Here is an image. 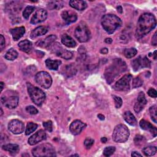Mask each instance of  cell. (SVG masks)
Returning <instances> with one entry per match:
<instances>
[{
	"mask_svg": "<svg viewBox=\"0 0 157 157\" xmlns=\"http://www.w3.org/2000/svg\"><path fill=\"white\" fill-rule=\"evenodd\" d=\"M156 25V20L153 14L151 13L142 14L137 21L135 34L136 37L137 39L142 38L153 29Z\"/></svg>",
	"mask_w": 157,
	"mask_h": 157,
	"instance_id": "obj_1",
	"label": "cell"
},
{
	"mask_svg": "<svg viewBox=\"0 0 157 157\" xmlns=\"http://www.w3.org/2000/svg\"><path fill=\"white\" fill-rule=\"evenodd\" d=\"M126 70V64L123 60L120 58L114 59L113 63L106 68L104 72V76L107 82L110 84L121 73L124 72Z\"/></svg>",
	"mask_w": 157,
	"mask_h": 157,
	"instance_id": "obj_2",
	"label": "cell"
},
{
	"mask_svg": "<svg viewBox=\"0 0 157 157\" xmlns=\"http://www.w3.org/2000/svg\"><path fill=\"white\" fill-rule=\"evenodd\" d=\"M101 24L104 30L111 34L122 25V21L114 14H106L102 17Z\"/></svg>",
	"mask_w": 157,
	"mask_h": 157,
	"instance_id": "obj_3",
	"label": "cell"
},
{
	"mask_svg": "<svg viewBox=\"0 0 157 157\" xmlns=\"http://www.w3.org/2000/svg\"><path fill=\"white\" fill-rule=\"evenodd\" d=\"M18 96L13 90H7L1 97V101L2 105L8 109H12L15 108L18 104Z\"/></svg>",
	"mask_w": 157,
	"mask_h": 157,
	"instance_id": "obj_4",
	"label": "cell"
},
{
	"mask_svg": "<svg viewBox=\"0 0 157 157\" xmlns=\"http://www.w3.org/2000/svg\"><path fill=\"white\" fill-rule=\"evenodd\" d=\"M26 86L29 95L33 102L38 106L41 105L45 98V94L44 92L30 83H27Z\"/></svg>",
	"mask_w": 157,
	"mask_h": 157,
	"instance_id": "obj_5",
	"label": "cell"
},
{
	"mask_svg": "<svg viewBox=\"0 0 157 157\" xmlns=\"http://www.w3.org/2000/svg\"><path fill=\"white\" fill-rule=\"evenodd\" d=\"M32 153L36 157L55 156V150L53 145L50 144H43L39 145L32 150Z\"/></svg>",
	"mask_w": 157,
	"mask_h": 157,
	"instance_id": "obj_6",
	"label": "cell"
},
{
	"mask_svg": "<svg viewBox=\"0 0 157 157\" xmlns=\"http://www.w3.org/2000/svg\"><path fill=\"white\" fill-rule=\"evenodd\" d=\"M129 136V131L127 126L123 124L117 125L113 131L112 139L115 142H126Z\"/></svg>",
	"mask_w": 157,
	"mask_h": 157,
	"instance_id": "obj_7",
	"label": "cell"
},
{
	"mask_svg": "<svg viewBox=\"0 0 157 157\" xmlns=\"http://www.w3.org/2000/svg\"><path fill=\"white\" fill-rule=\"evenodd\" d=\"M75 36L80 42H87L90 37V31L86 25L80 23L75 29Z\"/></svg>",
	"mask_w": 157,
	"mask_h": 157,
	"instance_id": "obj_8",
	"label": "cell"
},
{
	"mask_svg": "<svg viewBox=\"0 0 157 157\" xmlns=\"http://www.w3.org/2000/svg\"><path fill=\"white\" fill-rule=\"evenodd\" d=\"M52 53L55 54L56 56H59L62 58L69 59L72 57V53L69 50L64 48L60 44L56 42L53 43L48 48Z\"/></svg>",
	"mask_w": 157,
	"mask_h": 157,
	"instance_id": "obj_9",
	"label": "cell"
},
{
	"mask_svg": "<svg viewBox=\"0 0 157 157\" xmlns=\"http://www.w3.org/2000/svg\"><path fill=\"white\" fill-rule=\"evenodd\" d=\"M36 82L42 88L48 89L52 83V78L50 75L45 71H40L35 76Z\"/></svg>",
	"mask_w": 157,
	"mask_h": 157,
	"instance_id": "obj_10",
	"label": "cell"
},
{
	"mask_svg": "<svg viewBox=\"0 0 157 157\" xmlns=\"http://www.w3.org/2000/svg\"><path fill=\"white\" fill-rule=\"evenodd\" d=\"M132 77L131 74L124 75L115 83L113 88L117 91H128L130 89V82Z\"/></svg>",
	"mask_w": 157,
	"mask_h": 157,
	"instance_id": "obj_11",
	"label": "cell"
},
{
	"mask_svg": "<svg viewBox=\"0 0 157 157\" xmlns=\"http://www.w3.org/2000/svg\"><path fill=\"white\" fill-rule=\"evenodd\" d=\"M150 61L145 56H139L131 63L132 67L134 71H139L144 67H150Z\"/></svg>",
	"mask_w": 157,
	"mask_h": 157,
	"instance_id": "obj_12",
	"label": "cell"
},
{
	"mask_svg": "<svg viewBox=\"0 0 157 157\" xmlns=\"http://www.w3.org/2000/svg\"><path fill=\"white\" fill-rule=\"evenodd\" d=\"M9 130L15 134L22 133L25 130L24 123L18 120L13 119L10 121L8 124Z\"/></svg>",
	"mask_w": 157,
	"mask_h": 157,
	"instance_id": "obj_13",
	"label": "cell"
},
{
	"mask_svg": "<svg viewBox=\"0 0 157 157\" xmlns=\"http://www.w3.org/2000/svg\"><path fill=\"white\" fill-rule=\"evenodd\" d=\"M47 17V12L45 10L40 9H38L31 19V23L35 25L42 22L46 20Z\"/></svg>",
	"mask_w": 157,
	"mask_h": 157,
	"instance_id": "obj_14",
	"label": "cell"
},
{
	"mask_svg": "<svg viewBox=\"0 0 157 157\" xmlns=\"http://www.w3.org/2000/svg\"><path fill=\"white\" fill-rule=\"evenodd\" d=\"M86 127V124L80 120H76L73 121L69 126V130L74 135L79 134Z\"/></svg>",
	"mask_w": 157,
	"mask_h": 157,
	"instance_id": "obj_15",
	"label": "cell"
},
{
	"mask_svg": "<svg viewBox=\"0 0 157 157\" xmlns=\"http://www.w3.org/2000/svg\"><path fill=\"white\" fill-rule=\"evenodd\" d=\"M46 139V133L43 129H40L28 139V144L34 145Z\"/></svg>",
	"mask_w": 157,
	"mask_h": 157,
	"instance_id": "obj_16",
	"label": "cell"
},
{
	"mask_svg": "<svg viewBox=\"0 0 157 157\" xmlns=\"http://www.w3.org/2000/svg\"><path fill=\"white\" fill-rule=\"evenodd\" d=\"M147 103V101L145 97V94L144 92L140 91L139 93L137 101L134 107V109L135 112L137 113H139V112H140L144 109V106L146 105Z\"/></svg>",
	"mask_w": 157,
	"mask_h": 157,
	"instance_id": "obj_17",
	"label": "cell"
},
{
	"mask_svg": "<svg viewBox=\"0 0 157 157\" xmlns=\"http://www.w3.org/2000/svg\"><path fill=\"white\" fill-rule=\"evenodd\" d=\"M56 39V37L55 35H50L47 37L45 39L38 40L36 42V45L37 47H42V48H48L49 47L55 42Z\"/></svg>",
	"mask_w": 157,
	"mask_h": 157,
	"instance_id": "obj_18",
	"label": "cell"
},
{
	"mask_svg": "<svg viewBox=\"0 0 157 157\" xmlns=\"http://www.w3.org/2000/svg\"><path fill=\"white\" fill-rule=\"evenodd\" d=\"M61 17L67 24L74 23L77 19V14L75 12L72 11H67V10L63 11L61 13Z\"/></svg>",
	"mask_w": 157,
	"mask_h": 157,
	"instance_id": "obj_19",
	"label": "cell"
},
{
	"mask_svg": "<svg viewBox=\"0 0 157 157\" xmlns=\"http://www.w3.org/2000/svg\"><path fill=\"white\" fill-rule=\"evenodd\" d=\"M140 128L145 131H150L153 137H155L157 134V130L156 128L153 126L150 122L145 120H141L139 123Z\"/></svg>",
	"mask_w": 157,
	"mask_h": 157,
	"instance_id": "obj_20",
	"label": "cell"
},
{
	"mask_svg": "<svg viewBox=\"0 0 157 157\" xmlns=\"http://www.w3.org/2000/svg\"><path fill=\"white\" fill-rule=\"evenodd\" d=\"M10 33H11L13 40L17 41L23 36L25 33V28L24 26L17 27L13 29H11L10 30Z\"/></svg>",
	"mask_w": 157,
	"mask_h": 157,
	"instance_id": "obj_21",
	"label": "cell"
},
{
	"mask_svg": "<svg viewBox=\"0 0 157 157\" xmlns=\"http://www.w3.org/2000/svg\"><path fill=\"white\" fill-rule=\"evenodd\" d=\"M47 31L48 29L45 26H39L32 31L30 34V38L32 39H34L39 36L44 35L45 34L47 33Z\"/></svg>",
	"mask_w": 157,
	"mask_h": 157,
	"instance_id": "obj_22",
	"label": "cell"
},
{
	"mask_svg": "<svg viewBox=\"0 0 157 157\" xmlns=\"http://www.w3.org/2000/svg\"><path fill=\"white\" fill-rule=\"evenodd\" d=\"M69 5L71 7L78 10H83L87 7V4L84 1H70Z\"/></svg>",
	"mask_w": 157,
	"mask_h": 157,
	"instance_id": "obj_23",
	"label": "cell"
},
{
	"mask_svg": "<svg viewBox=\"0 0 157 157\" xmlns=\"http://www.w3.org/2000/svg\"><path fill=\"white\" fill-rule=\"evenodd\" d=\"M61 42L65 46L69 48H73L76 45L75 41L67 34H64L62 36Z\"/></svg>",
	"mask_w": 157,
	"mask_h": 157,
	"instance_id": "obj_24",
	"label": "cell"
},
{
	"mask_svg": "<svg viewBox=\"0 0 157 157\" xmlns=\"http://www.w3.org/2000/svg\"><path fill=\"white\" fill-rule=\"evenodd\" d=\"M18 45L20 49L25 53H29L32 50V43L28 40H24L20 42Z\"/></svg>",
	"mask_w": 157,
	"mask_h": 157,
	"instance_id": "obj_25",
	"label": "cell"
},
{
	"mask_svg": "<svg viewBox=\"0 0 157 157\" xmlns=\"http://www.w3.org/2000/svg\"><path fill=\"white\" fill-rule=\"evenodd\" d=\"M123 118H124V120L131 126H136L137 124V122L135 117L130 111L125 112L123 113Z\"/></svg>",
	"mask_w": 157,
	"mask_h": 157,
	"instance_id": "obj_26",
	"label": "cell"
},
{
	"mask_svg": "<svg viewBox=\"0 0 157 157\" xmlns=\"http://www.w3.org/2000/svg\"><path fill=\"white\" fill-rule=\"evenodd\" d=\"M77 72L76 67L74 64H69L64 66L63 69V74L66 77H71L75 75Z\"/></svg>",
	"mask_w": 157,
	"mask_h": 157,
	"instance_id": "obj_27",
	"label": "cell"
},
{
	"mask_svg": "<svg viewBox=\"0 0 157 157\" xmlns=\"http://www.w3.org/2000/svg\"><path fill=\"white\" fill-rule=\"evenodd\" d=\"M2 149L4 150L7 151L10 153L12 155H15L17 154L20 150V147L17 144H7V145H4L2 146Z\"/></svg>",
	"mask_w": 157,
	"mask_h": 157,
	"instance_id": "obj_28",
	"label": "cell"
},
{
	"mask_svg": "<svg viewBox=\"0 0 157 157\" xmlns=\"http://www.w3.org/2000/svg\"><path fill=\"white\" fill-rule=\"evenodd\" d=\"M46 66L50 70H58L59 66L61 64L60 60H52L50 59H47L45 60Z\"/></svg>",
	"mask_w": 157,
	"mask_h": 157,
	"instance_id": "obj_29",
	"label": "cell"
},
{
	"mask_svg": "<svg viewBox=\"0 0 157 157\" xmlns=\"http://www.w3.org/2000/svg\"><path fill=\"white\" fill-rule=\"evenodd\" d=\"M64 7V2L61 1H50L47 4V7L48 9L50 10L53 9H60Z\"/></svg>",
	"mask_w": 157,
	"mask_h": 157,
	"instance_id": "obj_30",
	"label": "cell"
},
{
	"mask_svg": "<svg viewBox=\"0 0 157 157\" xmlns=\"http://www.w3.org/2000/svg\"><path fill=\"white\" fill-rule=\"evenodd\" d=\"M18 56V52L13 48H10L6 53L4 57L7 60H14Z\"/></svg>",
	"mask_w": 157,
	"mask_h": 157,
	"instance_id": "obj_31",
	"label": "cell"
},
{
	"mask_svg": "<svg viewBox=\"0 0 157 157\" xmlns=\"http://www.w3.org/2000/svg\"><path fill=\"white\" fill-rule=\"evenodd\" d=\"M142 152L147 156H151L154 155L156 152V147L155 146H149L144 147L142 149Z\"/></svg>",
	"mask_w": 157,
	"mask_h": 157,
	"instance_id": "obj_32",
	"label": "cell"
},
{
	"mask_svg": "<svg viewBox=\"0 0 157 157\" xmlns=\"http://www.w3.org/2000/svg\"><path fill=\"white\" fill-rule=\"evenodd\" d=\"M137 53V50L135 48H126L124 49L123 53L126 58H131L134 57Z\"/></svg>",
	"mask_w": 157,
	"mask_h": 157,
	"instance_id": "obj_33",
	"label": "cell"
},
{
	"mask_svg": "<svg viewBox=\"0 0 157 157\" xmlns=\"http://www.w3.org/2000/svg\"><path fill=\"white\" fill-rule=\"evenodd\" d=\"M37 128V124L33 123V122H28L27 123V126L25 130V134L29 135L33 132H34Z\"/></svg>",
	"mask_w": 157,
	"mask_h": 157,
	"instance_id": "obj_34",
	"label": "cell"
},
{
	"mask_svg": "<svg viewBox=\"0 0 157 157\" xmlns=\"http://www.w3.org/2000/svg\"><path fill=\"white\" fill-rule=\"evenodd\" d=\"M134 142L136 146L141 147V146L144 145V144H145L146 139L144 136L138 134L135 136V137L134 139Z\"/></svg>",
	"mask_w": 157,
	"mask_h": 157,
	"instance_id": "obj_35",
	"label": "cell"
},
{
	"mask_svg": "<svg viewBox=\"0 0 157 157\" xmlns=\"http://www.w3.org/2000/svg\"><path fill=\"white\" fill-rule=\"evenodd\" d=\"M150 115L151 120L157 123V115H156V105H154L149 109Z\"/></svg>",
	"mask_w": 157,
	"mask_h": 157,
	"instance_id": "obj_36",
	"label": "cell"
},
{
	"mask_svg": "<svg viewBox=\"0 0 157 157\" xmlns=\"http://www.w3.org/2000/svg\"><path fill=\"white\" fill-rule=\"evenodd\" d=\"M35 7L34 6H27L23 12V16L25 19H28L29 17V15L33 12V11L34 10Z\"/></svg>",
	"mask_w": 157,
	"mask_h": 157,
	"instance_id": "obj_37",
	"label": "cell"
},
{
	"mask_svg": "<svg viewBox=\"0 0 157 157\" xmlns=\"http://www.w3.org/2000/svg\"><path fill=\"white\" fill-rule=\"evenodd\" d=\"M115 151V147H112V146L107 147L104 148L103 151V154L105 156H110L113 154Z\"/></svg>",
	"mask_w": 157,
	"mask_h": 157,
	"instance_id": "obj_38",
	"label": "cell"
},
{
	"mask_svg": "<svg viewBox=\"0 0 157 157\" xmlns=\"http://www.w3.org/2000/svg\"><path fill=\"white\" fill-rule=\"evenodd\" d=\"M143 84V80L139 77L134 78L132 80V88H136L137 87H139L140 86H142Z\"/></svg>",
	"mask_w": 157,
	"mask_h": 157,
	"instance_id": "obj_39",
	"label": "cell"
},
{
	"mask_svg": "<svg viewBox=\"0 0 157 157\" xmlns=\"http://www.w3.org/2000/svg\"><path fill=\"white\" fill-rule=\"evenodd\" d=\"M113 98L115 102V106L117 109H119L121 107L123 104V101L120 97L117 96H113Z\"/></svg>",
	"mask_w": 157,
	"mask_h": 157,
	"instance_id": "obj_40",
	"label": "cell"
},
{
	"mask_svg": "<svg viewBox=\"0 0 157 157\" xmlns=\"http://www.w3.org/2000/svg\"><path fill=\"white\" fill-rule=\"evenodd\" d=\"M94 144V140L90 137H87L84 141V145L87 149L90 148Z\"/></svg>",
	"mask_w": 157,
	"mask_h": 157,
	"instance_id": "obj_41",
	"label": "cell"
},
{
	"mask_svg": "<svg viewBox=\"0 0 157 157\" xmlns=\"http://www.w3.org/2000/svg\"><path fill=\"white\" fill-rule=\"evenodd\" d=\"M43 126L44 128L48 132H52V122L50 120H48L47 121L43 122Z\"/></svg>",
	"mask_w": 157,
	"mask_h": 157,
	"instance_id": "obj_42",
	"label": "cell"
},
{
	"mask_svg": "<svg viewBox=\"0 0 157 157\" xmlns=\"http://www.w3.org/2000/svg\"><path fill=\"white\" fill-rule=\"evenodd\" d=\"M26 110L30 114L32 115H34V114H37L38 113V110H37V109L36 107H34L33 105H29L27 106L26 107Z\"/></svg>",
	"mask_w": 157,
	"mask_h": 157,
	"instance_id": "obj_43",
	"label": "cell"
},
{
	"mask_svg": "<svg viewBox=\"0 0 157 157\" xmlns=\"http://www.w3.org/2000/svg\"><path fill=\"white\" fill-rule=\"evenodd\" d=\"M147 93H148V96H150V97H151V98H156V96H157V93H156V91L155 89L151 88H150V89L148 90V91Z\"/></svg>",
	"mask_w": 157,
	"mask_h": 157,
	"instance_id": "obj_44",
	"label": "cell"
},
{
	"mask_svg": "<svg viewBox=\"0 0 157 157\" xmlns=\"http://www.w3.org/2000/svg\"><path fill=\"white\" fill-rule=\"evenodd\" d=\"M0 42H1V50L2 51L3 50V48H4L5 47V40H4V36L1 34L0 35Z\"/></svg>",
	"mask_w": 157,
	"mask_h": 157,
	"instance_id": "obj_45",
	"label": "cell"
},
{
	"mask_svg": "<svg viewBox=\"0 0 157 157\" xmlns=\"http://www.w3.org/2000/svg\"><path fill=\"white\" fill-rule=\"evenodd\" d=\"M152 45H156L157 44V37H156V32L155 33L154 35L152 37V41H151Z\"/></svg>",
	"mask_w": 157,
	"mask_h": 157,
	"instance_id": "obj_46",
	"label": "cell"
},
{
	"mask_svg": "<svg viewBox=\"0 0 157 157\" xmlns=\"http://www.w3.org/2000/svg\"><path fill=\"white\" fill-rule=\"evenodd\" d=\"M108 49L107 48H102L101 50H100V52L102 53V54H107L108 53Z\"/></svg>",
	"mask_w": 157,
	"mask_h": 157,
	"instance_id": "obj_47",
	"label": "cell"
},
{
	"mask_svg": "<svg viewBox=\"0 0 157 157\" xmlns=\"http://www.w3.org/2000/svg\"><path fill=\"white\" fill-rule=\"evenodd\" d=\"M131 156H142V155L140 154V153H139L137 152V151H133V152H132V153H131Z\"/></svg>",
	"mask_w": 157,
	"mask_h": 157,
	"instance_id": "obj_48",
	"label": "cell"
},
{
	"mask_svg": "<svg viewBox=\"0 0 157 157\" xmlns=\"http://www.w3.org/2000/svg\"><path fill=\"white\" fill-rule=\"evenodd\" d=\"M105 42L109 44H110L112 42V39L111 38H107L105 39Z\"/></svg>",
	"mask_w": 157,
	"mask_h": 157,
	"instance_id": "obj_49",
	"label": "cell"
},
{
	"mask_svg": "<svg viewBox=\"0 0 157 157\" xmlns=\"http://www.w3.org/2000/svg\"><path fill=\"white\" fill-rule=\"evenodd\" d=\"M98 117L101 120H104V119H105V117L103 115H102V114H98Z\"/></svg>",
	"mask_w": 157,
	"mask_h": 157,
	"instance_id": "obj_50",
	"label": "cell"
},
{
	"mask_svg": "<svg viewBox=\"0 0 157 157\" xmlns=\"http://www.w3.org/2000/svg\"><path fill=\"white\" fill-rule=\"evenodd\" d=\"M117 11H118V12H120V13H121L123 12V9H122L121 6H118L117 8Z\"/></svg>",
	"mask_w": 157,
	"mask_h": 157,
	"instance_id": "obj_51",
	"label": "cell"
},
{
	"mask_svg": "<svg viewBox=\"0 0 157 157\" xmlns=\"http://www.w3.org/2000/svg\"><path fill=\"white\" fill-rule=\"evenodd\" d=\"M101 142H102V143H105V142L107 141V139L106 137H102V138L101 139Z\"/></svg>",
	"mask_w": 157,
	"mask_h": 157,
	"instance_id": "obj_52",
	"label": "cell"
},
{
	"mask_svg": "<svg viewBox=\"0 0 157 157\" xmlns=\"http://www.w3.org/2000/svg\"><path fill=\"white\" fill-rule=\"evenodd\" d=\"M153 58H154V59H156V50H155L153 53Z\"/></svg>",
	"mask_w": 157,
	"mask_h": 157,
	"instance_id": "obj_53",
	"label": "cell"
},
{
	"mask_svg": "<svg viewBox=\"0 0 157 157\" xmlns=\"http://www.w3.org/2000/svg\"><path fill=\"white\" fill-rule=\"evenodd\" d=\"M1 91H2V90H3V88H4V83L2 82H1Z\"/></svg>",
	"mask_w": 157,
	"mask_h": 157,
	"instance_id": "obj_54",
	"label": "cell"
},
{
	"mask_svg": "<svg viewBox=\"0 0 157 157\" xmlns=\"http://www.w3.org/2000/svg\"><path fill=\"white\" fill-rule=\"evenodd\" d=\"M1 115L2 116V114H3V111H2V108H1Z\"/></svg>",
	"mask_w": 157,
	"mask_h": 157,
	"instance_id": "obj_55",
	"label": "cell"
}]
</instances>
